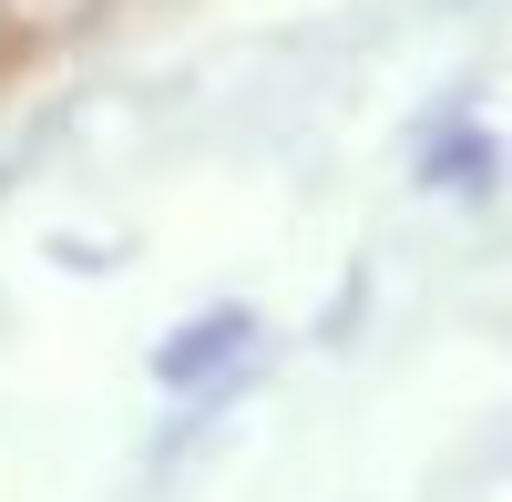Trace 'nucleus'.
I'll return each instance as SVG.
<instances>
[{
  "mask_svg": "<svg viewBox=\"0 0 512 502\" xmlns=\"http://www.w3.org/2000/svg\"><path fill=\"white\" fill-rule=\"evenodd\" d=\"M256 349V308H195L175 339L154 349V390H216V380H236V359Z\"/></svg>",
  "mask_w": 512,
  "mask_h": 502,
  "instance_id": "f257e3e1",
  "label": "nucleus"
}]
</instances>
